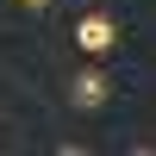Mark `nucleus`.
I'll use <instances>...</instances> for the list:
<instances>
[{"label": "nucleus", "instance_id": "1", "mask_svg": "<svg viewBox=\"0 0 156 156\" xmlns=\"http://www.w3.org/2000/svg\"><path fill=\"white\" fill-rule=\"evenodd\" d=\"M75 44H81V50H87V56H106V50H112V44H119V25H112V19H106V12H87V19H81V25H75Z\"/></svg>", "mask_w": 156, "mask_h": 156}, {"label": "nucleus", "instance_id": "3", "mask_svg": "<svg viewBox=\"0 0 156 156\" xmlns=\"http://www.w3.org/2000/svg\"><path fill=\"white\" fill-rule=\"evenodd\" d=\"M19 6H44V0H19Z\"/></svg>", "mask_w": 156, "mask_h": 156}, {"label": "nucleus", "instance_id": "2", "mask_svg": "<svg viewBox=\"0 0 156 156\" xmlns=\"http://www.w3.org/2000/svg\"><path fill=\"white\" fill-rule=\"evenodd\" d=\"M106 94H112V81H106L100 69L75 75V106H87V112H94V106H106Z\"/></svg>", "mask_w": 156, "mask_h": 156}]
</instances>
